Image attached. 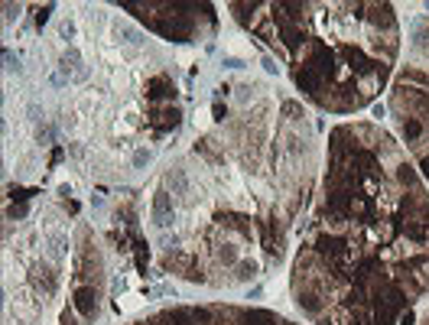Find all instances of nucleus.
Here are the masks:
<instances>
[{
	"instance_id": "obj_1",
	"label": "nucleus",
	"mask_w": 429,
	"mask_h": 325,
	"mask_svg": "<svg viewBox=\"0 0 429 325\" xmlns=\"http://www.w3.org/2000/svg\"><path fill=\"white\" fill-rule=\"evenodd\" d=\"M75 309L85 315V319H94L98 315V289L94 286H78L75 289Z\"/></svg>"
},
{
	"instance_id": "obj_2",
	"label": "nucleus",
	"mask_w": 429,
	"mask_h": 325,
	"mask_svg": "<svg viewBox=\"0 0 429 325\" xmlns=\"http://www.w3.org/2000/svg\"><path fill=\"white\" fill-rule=\"evenodd\" d=\"M166 208H169V198H166V192H159V195H156V221L159 224H169V212H166Z\"/></svg>"
}]
</instances>
